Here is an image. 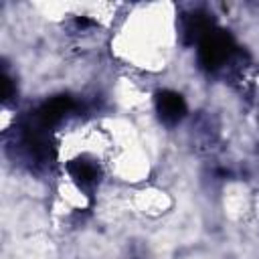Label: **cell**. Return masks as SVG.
Wrapping results in <instances>:
<instances>
[{
  "instance_id": "1",
  "label": "cell",
  "mask_w": 259,
  "mask_h": 259,
  "mask_svg": "<svg viewBox=\"0 0 259 259\" xmlns=\"http://www.w3.org/2000/svg\"><path fill=\"white\" fill-rule=\"evenodd\" d=\"M235 51V40L227 30L212 28L198 42V61L204 69H219Z\"/></svg>"
},
{
  "instance_id": "2",
  "label": "cell",
  "mask_w": 259,
  "mask_h": 259,
  "mask_svg": "<svg viewBox=\"0 0 259 259\" xmlns=\"http://www.w3.org/2000/svg\"><path fill=\"white\" fill-rule=\"evenodd\" d=\"M156 109H158V115L162 121L166 123H176L184 117L186 113V103L182 99L180 93L176 91H170V89H164L156 95Z\"/></svg>"
},
{
  "instance_id": "4",
  "label": "cell",
  "mask_w": 259,
  "mask_h": 259,
  "mask_svg": "<svg viewBox=\"0 0 259 259\" xmlns=\"http://www.w3.org/2000/svg\"><path fill=\"white\" fill-rule=\"evenodd\" d=\"M71 107H73L71 97H67V95H57V97L49 99V101L38 109L36 119H38V123H40L42 127L55 125V123H57V121H59Z\"/></svg>"
},
{
  "instance_id": "3",
  "label": "cell",
  "mask_w": 259,
  "mask_h": 259,
  "mask_svg": "<svg viewBox=\"0 0 259 259\" xmlns=\"http://www.w3.org/2000/svg\"><path fill=\"white\" fill-rule=\"evenodd\" d=\"M214 28L212 18L204 12H194L190 16H186L184 20V42L186 45H198L210 30Z\"/></svg>"
},
{
  "instance_id": "7",
  "label": "cell",
  "mask_w": 259,
  "mask_h": 259,
  "mask_svg": "<svg viewBox=\"0 0 259 259\" xmlns=\"http://www.w3.org/2000/svg\"><path fill=\"white\" fill-rule=\"evenodd\" d=\"M77 24H79V26H89L91 20H89V18H77Z\"/></svg>"
},
{
  "instance_id": "6",
  "label": "cell",
  "mask_w": 259,
  "mask_h": 259,
  "mask_svg": "<svg viewBox=\"0 0 259 259\" xmlns=\"http://www.w3.org/2000/svg\"><path fill=\"white\" fill-rule=\"evenodd\" d=\"M0 83H2V99H4V101H8V99L12 97V93H14V87H12V79H10L6 73H2V77H0Z\"/></svg>"
},
{
  "instance_id": "5",
  "label": "cell",
  "mask_w": 259,
  "mask_h": 259,
  "mask_svg": "<svg viewBox=\"0 0 259 259\" xmlns=\"http://www.w3.org/2000/svg\"><path fill=\"white\" fill-rule=\"evenodd\" d=\"M67 170H69V174L75 178V182H79V184H83V186L93 184V182L97 180V176H99L97 168H95L91 162H87V160H73V162H69Z\"/></svg>"
}]
</instances>
